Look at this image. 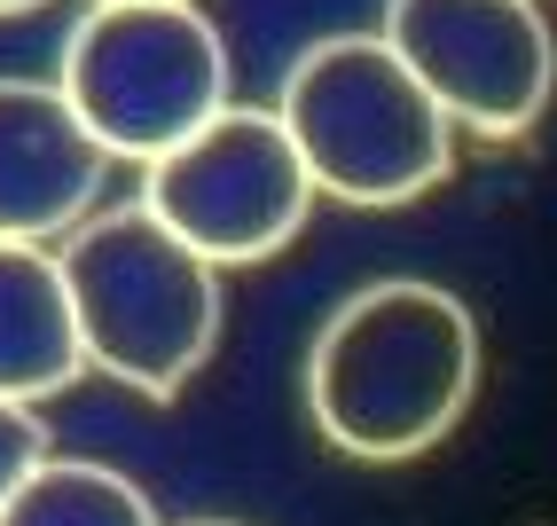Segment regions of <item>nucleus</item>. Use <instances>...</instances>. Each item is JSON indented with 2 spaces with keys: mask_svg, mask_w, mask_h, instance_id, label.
<instances>
[{
  "mask_svg": "<svg viewBox=\"0 0 557 526\" xmlns=\"http://www.w3.org/2000/svg\"><path fill=\"white\" fill-rule=\"evenodd\" d=\"M479 393V315L448 283L385 276L338 298L307 346V417L354 464H417Z\"/></svg>",
  "mask_w": 557,
  "mask_h": 526,
  "instance_id": "1",
  "label": "nucleus"
},
{
  "mask_svg": "<svg viewBox=\"0 0 557 526\" xmlns=\"http://www.w3.org/2000/svg\"><path fill=\"white\" fill-rule=\"evenodd\" d=\"M275 119L299 142L314 189L354 212L417 205L456 173V119L424 95L385 32L307 40L275 87Z\"/></svg>",
  "mask_w": 557,
  "mask_h": 526,
  "instance_id": "2",
  "label": "nucleus"
},
{
  "mask_svg": "<svg viewBox=\"0 0 557 526\" xmlns=\"http://www.w3.org/2000/svg\"><path fill=\"white\" fill-rule=\"evenodd\" d=\"M71 307H79L87 369H102L110 386H126L141 401L189 393V378L220 346V268L181 244L150 205H102L79 220L63 244Z\"/></svg>",
  "mask_w": 557,
  "mask_h": 526,
  "instance_id": "3",
  "label": "nucleus"
},
{
  "mask_svg": "<svg viewBox=\"0 0 557 526\" xmlns=\"http://www.w3.org/2000/svg\"><path fill=\"white\" fill-rule=\"evenodd\" d=\"M55 87L110 158L158 166L228 110L236 63L197 0H87L63 40Z\"/></svg>",
  "mask_w": 557,
  "mask_h": 526,
  "instance_id": "4",
  "label": "nucleus"
},
{
  "mask_svg": "<svg viewBox=\"0 0 557 526\" xmlns=\"http://www.w3.org/2000/svg\"><path fill=\"white\" fill-rule=\"evenodd\" d=\"M314 173L275 110L228 102L212 126H197L158 166H141V205H150L181 244H197L212 268H251L275 259L314 212Z\"/></svg>",
  "mask_w": 557,
  "mask_h": 526,
  "instance_id": "5",
  "label": "nucleus"
},
{
  "mask_svg": "<svg viewBox=\"0 0 557 526\" xmlns=\"http://www.w3.org/2000/svg\"><path fill=\"white\" fill-rule=\"evenodd\" d=\"M377 32L456 134L518 142L557 95V32L542 0H385Z\"/></svg>",
  "mask_w": 557,
  "mask_h": 526,
  "instance_id": "6",
  "label": "nucleus"
},
{
  "mask_svg": "<svg viewBox=\"0 0 557 526\" xmlns=\"http://www.w3.org/2000/svg\"><path fill=\"white\" fill-rule=\"evenodd\" d=\"M110 149L55 79H0V236L63 244L102 212Z\"/></svg>",
  "mask_w": 557,
  "mask_h": 526,
  "instance_id": "7",
  "label": "nucleus"
},
{
  "mask_svg": "<svg viewBox=\"0 0 557 526\" xmlns=\"http://www.w3.org/2000/svg\"><path fill=\"white\" fill-rule=\"evenodd\" d=\"M87 378V338L71 307L63 252L0 236V401H55Z\"/></svg>",
  "mask_w": 557,
  "mask_h": 526,
  "instance_id": "8",
  "label": "nucleus"
},
{
  "mask_svg": "<svg viewBox=\"0 0 557 526\" xmlns=\"http://www.w3.org/2000/svg\"><path fill=\"white\" fill-rule=\"evenodd\" d=\"M0 526H165L150 487H134L119 464L95 456H48L9 503H0Z\"/></svg>",
  "mask_w": 557,
  "mask_h": 526,
  "instance_id": "9",
  "label": "nucleus"
},
{
  "mask_svg": "<svg viewBox=\"0 0 557 526\" xmlns=\"http://www.w3.org/2000/svg\"><path fill=\"white\" fill-rule=\"evenodd\" d=\"M55 456L48 448V425H40V408H24V401H0V503L16 496V487L32 479Z\"/></svg>",
  "mask_w": 557,
  "mask_h": 526,
  "instance_id": "10",
  "label": "nucleus"
},
{
  "mask_svg": "<svg viewBox=\"0 0 557 526\" xmlns=\"http://www.w3.org/2000/svg\"><path fill=\"white\" fill-rule=\"evenodd\" d=\"M32 9H48V0H0V16H32Z\"/></svg>",
  "mask_w": 557,
  "mask_h": 526,
  "instance_id": "11",
  "label": "nucleus"
},
{
  "mask_svg": "<svg viewBox=\"0 0 557 526\" xmlns=\"http://www.w3.org/2000/svg\"><path fill=\"white\" fill-rule=\"evenodd\" d=\"M189 526H236V518H189Z\"/></svg>",
  "mask_w": 557,
  "mask_h": 526,
  "instance_id": "12",
  "label": "nucleus"
}]
</instances>
